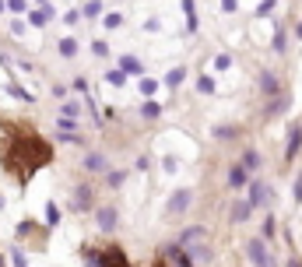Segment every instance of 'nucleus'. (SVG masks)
<instances>
[{
	"mask_svg": "<svg viewBox=\"0 0 302 267\" xmlns=\"http://www.w3.org/2000/svg\"><path fill=\"white\" fill-rule=\"evenodd\" d=\"M179 246L193 257V264H208L211 260V246H208V229L204 225H190L179 239Z\"/></svg>",
	"mask_w": 302,
	"mask_h": 267,
	"instance_id": "obj_1",
	"label": "nucleus"
},
{
	"mask_svg": "<svg viewBox=\"0 0 302 267\" xmlns=\"http://www.w3.org/2000/svg\"><path fill=\"white\" fill-rule=\"evenodd\" d=\"M95 207V187L91 183H77L74 190H71V211H91Z\"/></svg>",
	"mask_w": 302,
	"mask_h": 267,
	"instance_id": "obj_2",
	"label": "nucleus"
},
{
	"mask_svg": "<svg viewBox=\"0 0 302 267\" xmlns=\"http://www.w3.org/2000/svg\"><path fill=\"white\" fill-rule=\"evenodd\" d=\"M57 141H64V144H84V134L77 127V120L57 116Z\"/></svg>",
	"mask_w": 302,
	"mask_h": 267,
	"instance_id": "obj_3",
	"label": "nucleus"
},
{
	"mask_svg": "<svg viewBox=\"0 0 302 267\" xmlns=\"http://www.w3.org/2000/svg\"><path fill=\"white\" fill-rule=\"evenodd\" d=\"M162 260H165L169 267H197L193 257H190L179 243H165V246H162Z\"/></svg>",
	"mask_w": 302,
	"mask_h": 267,
	"instance_id": "obj_4",
	"label": "nucleus"
},
{
	"mask_svg": "<svg viewBox=\"0 0 302 267\" xmlns=\"http://www.w3.org/2000/svg\"><path fill=\"white\" fill-rule=\"evenodd\" d=\"M246 257H249V264H257V267H278L274 257L267 253V243L264 239H249L246 243Z\"/></svg>",
	"mask_w": 302,
	"mask_h": 267,
	"instance_id": "obj_5",
	"label": "nucleus"
},
{
	"mask_svg": "<svg viewBox=\"0 0 302 267\" xmlns=\"http://www.w3.org/2000/svg\"><path fill=\"white\" fill-rule=\"evenodd\" d=\"M190 204H193V190H176L172 197L165 200V214L169 218H183Z\"/></svg>",
	"mask_w": 302,
	"mask_h": 267,
	"instance_id": "obj_6",
	"label": "nucleus"
},
{
	"mask_svg": "<svg viewBox=\"0 0 302 267\" xmlns=\"http://www.w3.org/2000/svg\"><path fill=\"white\" fill-rule=\"evenodd\" d=\"M271 50L281 57V53H288V21H281V18H274V35H271Z\"/></svg>",
	"mask_w": 302,
	"mask_h": 267,
	"instance_id": "obj_7",
	"label": "nucleus"
},
{
	"mask_svg": "<svg viewBox=\"0 0 302 267\" xmlns=\"http://www.w3.org/2000/svg\"><path fill=\"white\" fill-rule=\"evenodd\" d=\"M225 187H228V190H246V187H249V172H246V169H242L239 162H235V165L228 169Z\"/></svg>",
	"mask_w": 302,
	"mask_h": 267,
	"instance_id": "obj_8",
	"label": "nucleus"
},
{
	"mask_svg": "<svg viewBox=\"0 0 302 267\" xmlns=\"http://www.w3.org/2000/svg\"><path fill=\"white\" fill-rule=\"evenodd\" d=\"M53 14H57V11H53V4H46V7L28 11V18H25V21H28L32 28H42V25H49V21H53Z\"/></svg>",
	"mask_w": 302,
	"mask_h": 267,
	"instance_id": "obj_9",
	"label": "nucleus"
},
{
	"mask_svg": "<svg viewBox=\"0 0 302 267\" xmlns=\"http://www.w3.org/2000/svg\"><path fill=\"white\" fill-rule=\"evenodd\" d=\"M95 221H98L102 232H113L116 221H120V214H116V207H95Z\"/></svg>",
	"mask_w": 302,
	"mask_h": 267,
	"instance_id": "obj_10",
	"label": "nucleus"
},
{
	"mask_svg": "<svg viewBox=\"0 0 302 267\" xmlns=\"http://www.w3.org/2000/svg\"><path fill=\"white\" fill-rule=\"evenodd\" d=\"M246 190H249V204H253V207H260V204H264V200L271 197V187H267V183H260V180H249V187H246Z\"/></svg>",
	"mask_w": 302,
	"mask_h": 267,
	"instance_id": "obj_11",
	"label": "nucleus"
},
{
	"mask_svg": "<svg viewBox=\"0 0 302 267\" xmlns=\"http://www.w3.org/2000/svg\"><path fill=\"white\" fill-rule=\"evenodd\" d=\"M81 165H84V172H91V176H95V172H106V169H109V162H106V155H102V151H88Z\"/></svg>",
	"mask_w": 302,
	"mask_h": 267,
	"instance_id": "obj_12",
	"label": "nucleus"
},
{
	"mask_svg": "<svg viewBox=\"0 0 302 267\" xmlns=\"http://www.w3.org/2000/svg\"><path fill=\"white\" fill-rule=\"evenodd\" d=\"M253 211H257V207L242 197V200H235V204H232V211H228V214H232V221H235V225H242V221H249V218H253Z\"/></svg>",
	"mask_w": 302,
	"mask_h": 267,
	"instance_id": "obj_13",
	"label": "nucleus"
},
{
	"mask_svg": "<svg viewBox=\"0 0 302 267\" xmlns=\"http://www.w3.org/2000/svg\"><path fill=\"white\" fill-rule=\"evenodd\" d=\"M299 148H302V127H292V130H288V151H285V165H292V162H295Z\"/></svg>",
	"mask_w": 302,
	"mask_h": 267,
	"instance_id": "obj_14",
	"label": "nucleus"
},
{
	"mask_svg": "<svg viewBox=\"0 0 302 267\" xmlns=\"http://www.w3.org/2000/svg\"><path fill=\"white\" fill-rule=\"evenodd\" d=\"M257 84H260V92H264V95H271V99L281 92V81H278V74H271V70H264Z\"/></svg>",
	"mask_w": 302,
	"mask_h": 267,
	"instance_id": "obj_15",
	"label": "nucleus"
},
{
	"mask_svg": "<svg viewBox=\"0 0 302 267\" xmlns=\"http://www.w3.org/2000/svg\"><path fill=\"white\" fill-rule=\"evenodd\" d=\"M239 165H242V169H246V172L253 176V172L260 169V151H257V148H246V151L239 155Z\"/></svg>",
	"mask_w": 302,
	"mask_h": 267,
	"instance_id": "obj_16",
	"label": "nucleus"
},
{
	"mask_svg": "<svg viewBox=\"0 0 302 267\" xmlns=\"http://www.w3.org/2000/svg\"><path fill=\"white\" fill-rule=\"evenodd\" d=\"M285 109H288V99H285V95H274V99L267 102L264 116H267V120H274V116H285Z\"/></svg>",
	"mask_w": 302,
	"mask_h": 267,
	"instance_id": "obj_17",
	"label": "nucleus"
},
{
	"mask_svg": "<svg viewBox=\"0 0 302 267\" xmlns=\"http://www.w3.org/2000/svg\"><path fill=\"white\" fill-rule=\"evenodd\" d=\"M77 50H81V46H77V39H71V35L57 42V53H60L64 60H74V57H77Z\"/></svg>",
	"mask_w": 302,
	"mask_h": 267,
	"instance_id": "obj_18",
	"label": "nucleus"
},
{
	"mask_svg": "<svg viewBox=\"0 0 302 267\" xmlns=\"http://www.w3.org/2000/svg\"><path fill=\"white\" fill-rule=\"evenodd\" d=\"M102 14V0H84V7H81V21H95Z\"/></svg>",
	"mask_w": 302,
	"mask_h": 267,
	"instance_id": "obj_19",
	"label": "nucleus"
},
{
	"mask_svg": "<svg viewBox=\"0 0 302 267\" xmlns=\"http://www.w3.org/2000/svg\"><path fill=\"white\" fill-rule=\"evenodd\" d=\"M60 116L77 120V116H81V102H77V99H64V102H60Z\"/></svg>",
	"mask_w": 302,
	"mask_h": 267,
	"instance_id": "obj_20",
	"label": "nucleus"
},
{
	"mask_svg": "<svg viewBox=\"0 0 302 267\" xmlns=\"http://www.w3.org/2000/svg\"><path fill=\"white\" fill-rule=\"evenodd\" d=\"M4 88H7V92H11L14 99H21V102H35V99H32V92H25V88H21V84H18L14 77H11V81H7Z\"/></svg>",
	"mask_w": 302,
	"mask_h": 267,
	"instance_id": "obj_21",
	"label": "nucleus"
},
{
	"mask_svg": "<svg viewBox=\"0 0 302 267\" xmlns=\"http://www.w3.org/2000/svg\"><path fill=\"white\" fill-rule=\"evenodd\" d=\"M183 77H186V70H183V67H172V70L165 74V88H179Z\"/></svg>",
	"mask_w": 302,
	"mask_h": 267,
	"instance_id": "obj_22",
	"label": "nucleus"
},
{
	"mask_svg": "<svg viewBox=\"0 0 302 267\" xmlns=\"http://www.w3.org/2000/svg\"><path fill=\"white\" fill-rule=\"evenodd\" d=\"M46 225H49V229L60 225V204H53V200L46 204Z\"/></svg>",
	"mask_w": 302,
	"mask_h": 267,
	"instance_id": "obj_23",
	"label": "nucleus"
},
{
	"mask_svg": "<svg viewBox=\"0 0 302 267\" xmlns=\"http://www.w3.org/2000/svg\"><path fill=\"white\" fill-rule=\"evenodd\" d=\"M120 70H123V74H141L137 57H120Z\"/></svg>",
	"mask_w": 302,
	"mask_h": 267,
	"instance_id": "obj_24",
	"label": "nucleus"
},
{
	"mask_svg": "<svg viewBox=\"0 0 302 267\" xmlns=\"http://www.w3.org/2000/svg\"><path fill=\"white\" fill-rule=\"evenodd\" d=\"M141 116H144V120H158V116H162V106H158V102H144V106H141Z\"/></svg>",
	"mask_w": 302,
	"mask_h": 267,
	"instance_id": "obj_25",
	"label": "nucleus"
},
{
	"mask_svg": "<svg viewBox=\"0 0 302 267\" xmlns=\"http://www.w3.org/2000/svg\"><path fill=\"white\" fill-rule=\"evenodd\" d=\"M123 180H127V172H123V169H113V172L106 169V183H109L113 190H116V187H123Z\"/></svg>",
	"mask_w": 302,
	"mask_h": 267,
	"instance_id": "obj_26",
	"label": "nucleus"
},
{
	"mask_svg": "<svg viewBox=\"0 0 302 267\" xmlns=\"http://www.w3.org/2000/svg\"><path fill=\"white\" fill-rule=\"evenodd\" d=\"M102 25L113 32V28H120L123 25V14H116V11H109V14H102Z\"/></svg>",
	"mask_w": 302,
	"mask_h": 267,
	"instance_id": "obj_27",
	"label": "nucleus"
},
{
	"mask_svg": "<svg viewBox=\"0 0 302 267\" xmlns=\"http://www.w3.org/2000/svg\"><path fill=\"white\" fill-rule=\"evenodd\" d=\"M215 137H218V141H232V137H239V130H235L232 123H225V127H215Z\"/></svg>",
	"mask_w": 302,
	"mask_h": 267,
	"instance_id": "obj_28",
	"label": "nucleus"
},
{
	"mask_svg": "<svg viewBox=\"0 0 302 267\" xmlns=\"http://www.w3.org/2000/svg\"><path fill=\"white\" fill-rule=\"evenodd\" d=\"M11 14H28V0H4Z\"/></svg>",
	"mask_w": 302,
	"mask_h": 267,
	"instance_id": "obj_29",
	"label": "nucleus"
},
{
	"mask_svg": "<svg viewBox=\"0 0 302 267\" xmlns=\"http://www.w3.org/2000/svg\"><path fill=\"white\" fill-rule=\"evenodd\" d=\"M11 264L14 267H28V257L21 253V246H11Z\"/></svg>",
	"mask_w": 302,
	"mask_h": 267,
	"instance_id": "obj_30",
	"label": "nucleus"
},
{
	"mask_svg": "<svg viewBox=\"0 0 302 267\" xmlns=\"http://www.w3.org/2000/svg\"><path fill=\"white\" fill-rule=\"evenodd\" d=\"M91 53H95V57H109V42H106V39H95V42H91Z\"/></svg>",
	"mask_w": 302,
	"mask_h": 267,
	"instance_id": "obj_31",
	"label": "nucleus"
},
{
	"mask_svg": "<svg viewBox=\"0 0 302 267\" xmlns=\"http://www.w3.org/2000/svg\"><path fill=\"white\" fill-rule=\"evenodd\" d=\"M106 81H109V84H116V88H120V84H123V81H127V74H123V70H120V67H116V70H109V74H106Z\"/></svg>",
	"mask_w": 302,
	"mask_h": 267,
	"instance_id": "obj_32",
	"label": "nucleus"
},
{
	"mask_svg": "<svg viewBox=\"0 0 302 267\" xmlns=\"http://www.w3.org/2000/svg\"><path fill=\"white\" fill-rule=\"evenodd\" d=\"M197 88H200V92H204V95H211V92H215V81H211V77H208V74H204V77H200V81H197Z\"/></svg>",
	"mask_w": 302,
	"mask_h": 267,
	"instance_id": "obj_33",
	"label": "nucleus"
},
{
	"mask_svg": "<svg viewBox=\"0 0 302 267\" xmlns=\"http://www.w3.org/2000/svg\"><path fill=\"white\" fill-rule=\"evenodd\" d=\"M155 88H158L155 77H144V81H141V92H144V95H155Z\"/></svg>",
	"mask_w": 302,
	"mask_h": 267,
	"instance_id": "obj_34",
	"label": "nucleus"
},
{
	"mask_svg": "<svg viewBox=\"0 0 302 267\" xmlns=\"http://www.w3.org/2000/svg\"><path fill=\"white\" fill-rule=\"evenodd\" d=\"M274 232H278V225H274V218H267L264 221V239H274Z\"/></svg>",
	"mask_w": 302,
	"mask_h": 267,
	"instance_id": "obj_35",
	"label": "nucleus"
},
{
	"mask_svg": "<svg viewBox=\"0 0 302 267\" xmlns=\"http://www.w3.org/2000/svg\"><path fill=\"white\" fill-rule=\"evenodd\" d=\"M215 67H218V70L232 67V57H228V53H218V57H215Z\"/></svg>",
	"mask_w": 302,
	"mask_h": 267,
	"instance_id": "obj_36",
	"label": "nucleus"
},
{
	"mask_svg": "<svg viewBox=\"0 0 302 267\" xmlns=\"http://www.w3.org/2000/svg\"><path fill=\"white\" fill-rule=\"evenodd\" d=\"M64 25H81V11H67L64 14Z\"/></svg>",
	"mask_w": 302,
	"mask_h": 267,
	"instance_id": "obj_37",
	"label": "nucleus"
},
{
	"mask_svg": "<svg viewBox=\"0 0 302 267\" xmlns=\"http://www.w3.org/2000/svg\"><path fill=\"white\" fill-rule=\"evenodd\" d=\"M25 25H28V21H21V18H14V21H11V35H21V32H25Z\"/></svg>",
	"mask_w": 302,
	"mask_h": 267,
	"instance_id": "obj_38",
	"label": "nucleus"
},
{
	"mask_svg": "<svg viewBox=\"0 0 302 267\" xmlns=\"http://www.w3.org/2000/svg\"><path fill=\"white\" fill-rule=\"evenodd\" d=\"M274 4H278V0H264V4L257 7V14H271V7H274Z\"/></svg>",
	"mask_w": 302,
	"mask_h": 267,
	"instance_id": "obj_39",
	"label": "nucleus"
},
{
	"mask_svg": "<svg viewBox=\"0 0 302 267\" xmlns=\"http://www.w3.org/2000/svg\"><path fill=\"white\" fill-rule=\"evenodd\" d=\"M295 200H302V172L295 176Z\"/></svg>",
	"mask_w": 302,
	"mask_h": 267,
	"instance_id": "obj_40",
	"label": "nucleus"
},
{
	"mask_svg": "<svg viewBox=\"0 0 302 267\" xmlns=\"http://www.w3.org/2000/svg\"><path fill=\"white\" fill-rule=\"evenodd\" d=\"M222 7H225V11H235V0H222Z\"/></svg>",
	"mask_w": 302,
	"mask_h": 267,
	"instance_id": "obj_41",
	"label": "nucleus"
},
{
	"mask_svg": "<svg viewBox=\"0 0 302 267\" xmlns=\"http://www.w3.org/2000/svg\"><path fill=\"white\" fill-rule=\"evenodd\" d=\"M288 267H302V260H299V257H292V260H288Z\"/></svg>",
	"mask_w": 302,
	"mask_h": 267,
	"instance_id": "obj_42",
	"label": "nucleus"
},
{
	"mask_svg": "<svg viewBox=\"0 0 302 267\" xmlns=\"http://www.w3.org/2000/svg\"><path fill=\"white\" fill-rule=\"evenodd\" d=\"M295 35H299V39H302V21H299V25H295Z\"/></svg>",
	"mask_w": 302,
	"mask_h": 267,
	"instance_id": "obj_43",
	"label": "nucleus"
},
{
	"mask_svg": "<svg viewBox=\"0 0 302 267\" xmlns=\"http://www.w3.org/2000/svg\"><path fill=\"white\" fill-rule=\"evenodd\" d=\"M0 14H7V4H4V0H0Z\"/></svg>",
	"mask_w": 302,
	"mask_h": 267,
	"instance_id": "obj_44",
	"label": "nucleus"
},
{
	"mask_svg": "<svg viewBox=\"0 0 302 267\" xmlns=\"http://www.w3.org/2000/svg\"><path fill=\"white\" fill-rule=\"evenodd\" d=\"M35 4H39V7H46V4H49V0H35Z\"/></svg>",
	"mask_w": 302,
	"mask_h": 267,
	"instance_id": "obj_45",
	"label": "nucleus"
},
{
	"mask_svg": "<svg viewBox=\"0 0 302 267\" xmlns=\"http://www.w3.org/2000/svg\"><path fill=\"white\" fill-rule=\"evenodd\" d=\"M0 211H4V197H0Z\"/></svg>",
	"mask_w": 302,
	"mask_h": 267,
	"instance_id": "obj_46",
	"label": "nucleus"
},
{
	"mask_svg": "<svg viewBox=\"0 0 302 267\" xmlns=\"http://www.w3.org/2000/svg\"><path fill=\"white\" fill-rule=\"evenodd\" d=\"M0 267H4V257H0Z\"/></svg>",
	"mask_w": 302,
	"mask_h": 267,
	"instance_id": "obj_47",
	"label": "nucleus"
}]
</instances>
